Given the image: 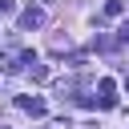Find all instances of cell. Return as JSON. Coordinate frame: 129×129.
<instances>
[{
	"instance_id": "2",
	"label": "cell",
	"mask_w": 129,
	"mask_h": 129,
	"mask_svg": "<svg viewBox=\"0 0 129 129\" xmlns=\"http://www.w3.org/2000/svg\"><path fill=\"white\" fill-rule=\"evenodd\" d=\"M20 109L32 113V117H44V113H48V105H44L40 97H20Z\"/></svg>"
},
{
	"instance_id": "4",
	"label": "cell",
	"mask_w": 129,
	"mask_h": 129,
	"mask_svg": "<svg viewBox=\"0 0 129 129\" xmlns=\"http://www.w3.org/2000/svg\"><path fill=\"white\" fill-rule=\"evenodd\" d=\"M121 12H125V4H121V0H109V4H105V20H117Z\"/></svg>"
},
{
	"instance_id": "3",
	"label": "cell",
	"mask_w": 129,
	"mask_h": 129,
	"mask_svg": "<svg viewBox=\"0 0 129 129\" xmlns=\"http://www.w3.org/2000/svg\"><path fill=\"white\" fill-rule=\"evenodd\" d=\"M97 89H101V105H105V109H113V105H117V97H113V93H117V85H113V81L105 77V81H101Z\"/></svg>"
},
{
	"instance_id": "5",
	"label": "cell",
	"mask_w": 129,
	"mask_h": 129,
	"mask_svg": "<svg viewBox=\"0 0 129 129\" xmlns=\"http://www.w3.org/2000/svg\"><path fill=\"white\" fill-rule=\"evenodd\" d=\"M32 81H48V69L44 64H32Z\"/></svg>"
},
{
	"instance_id": "8",
	"label": "cell",
	"mask_w": 129,
	"mask_h": 129,
	"mask_svg": "<svg viewBox=\"0 0 129 129\" xmlns=\"http://www.w3.org/2000/svg\"><path fill=\"white\" fill-rule=\"evenodd\" d=\"M0 129H8V125H0Z\"/></svg>"
},
{
	"instance_id": "6",
	"label": "cell",
	"mask_w": 129,
	"mask_h": 129,
	"mask_svg": "<svg viewBox=\"0 0 129 129\" xmlns=\"http://www.w3.org/2000/svg\"><path fill=\"white\" fill-rule=\"evenodd\" d=\"M16 12V0H0V16H12Z\"/></svg>"
},
{
	"instance_id": "1",
	"label": "cell",
	"mask_w": 129,
	"mask_h": 129,
	"mask_svg": "<svg viewBox=\"0 0 129 129\" xmlns=\"http://www.w3.org/2000/svg\"><path fill=\"white\" fill-rule=\"evenodd\" d=\"M40 24H44V12H40V8H24V12H20V28L32 32V28H40Z\"/></svg>"
},
{
	"instance_id": "7",
	"label": "cell",
	"mask_w": 129,
	"mask_h": 129,
	"mask_svg": "<svg viewBox=\"0 0 129 129\" xmlns=\"http://www.w3.org/2000/svg\"><path fill=\"white\" fill-rule=\"evenodd\" d=\"M81 129H97V121H85V125H81Z\"/></svg>"
}]
</instances>
